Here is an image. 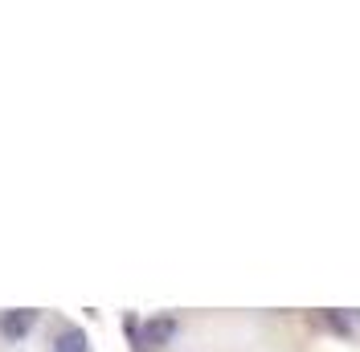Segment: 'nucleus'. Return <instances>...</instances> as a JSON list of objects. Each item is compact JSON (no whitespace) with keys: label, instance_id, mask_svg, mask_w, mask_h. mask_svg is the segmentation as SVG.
Wrapping results in <instances>:
<instances>
[{"label":"nucleus","instance_id":"1","mask_svg":"<svg viewBox=\"0 0 360 352\" xmlns=\"http://www.w3.org/2000/svg\"><path fill=\"white\" fill-rule=\"evenodd\" d=\"M33 324H37V311H33V308H8V311H0V336H4L8 344H21L25 336L33 332Z\"/></svg>","mask_w":360,"mask_h":352},{"label":"nucleus","instance_id":"2","mask_svg":"<svg viewBox=\"0 0 360 352\" xmlns=\"http://www.w3.org/2000/svg\"><path fill=\"white\" fill-rule=\"evenodd\" d=\"M139 336H143V348H164V344L176 336V320H172V315H152V320L139 328Z\"/></svg>","mask_w":360,"mask_h":352},{"label":"nucleus","instance_id":"3","mask_svg":"<svg viewBox=\"0 0 360 352\" xmlns=\"http://www.w3.org/2000/svg\"><path fill=\"white\" fill-rule=\"evenodd\" d=\"M53 352H90V336L78 324H66L53 336Z\"/></svg>","mask_w":360,"mask_h":352},{"label":"nucleus","instance_id":"4","mask_svg":"<svg viewBox=\"0 0 360 352\" xmlns=\"http://www.w3.org/2000/svg\"><path fill=\"white\" fill-rule=\"evenodd\" d=\"M323 320H328V328H332V332H340V336H352V320H348L344 311H328Z\"/></svg>","mask_w":360,"mask_h":352},{"label":"nucleus","instance_id":"5","mask_svg":"<svg viewBox=\"0 0 360 352\" xmlns=\"http://www.w3.org/2000/svg\"><path fill=\"white\" fill-rule=\"evenodd\" d=\"M348 320H352V324H360V311H348Z\"/></svg>","mask_w":360,"mask_h":352}]
</instances>
